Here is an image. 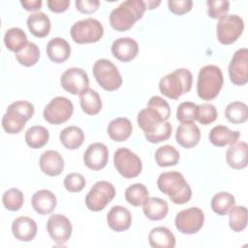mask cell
<instances>
[{
	"instance_id": "21",
	"label": "cell",
	"mask_w": 248,
	"mask_h": 248,
	"mask_svg": "<svg viewBox=\"0 0 248 248\" xmlns=\"http://www.w3.org/2000/svg\"><path fill=\"white\" fill-rule=\"evenodd\" d=\"M41 170L48 176H57L64 170L63 157L55 150H46L42 153L39 161Z\"/></svg>"
},
{
	"instance_id": "19",
	"label": "cell",
	"mask_w": 248,
	"mask_h": 248,
	"mask_svg": "<svg viewBox=\"0 0 248 248\" xmlns=\"http://www.w3.org/2000/svg\"><path fill=\"white\" fill-rule=\"evenodd\" d=\"M38 232L37 223L28 216H19L12 223L13 235L20 241H31Z\"/></svg>"
},
{
	"instance_id": "17",
	"label": "cell",
	"mask_w": 248,
	"mask_h": 248,
	"mask_svg": "<svg viewBox=\"0 0 248 248\" xmlns=\"http://www.w3.org/2000/svg\"><path fill=\"white\" fill-rule=\"evenodd\" d=\"M108 161V149L102 142L91 143L83 154L84 165L92 170L104 169Z\"/></svg>"
},
{
	"instance_id": "41",
	"label": "cell",
	"mask_w": 248,
	"mask_h": 248,
	"mask_svg": "<svg viewBox=\"0 0 248 248\" xmlns=\"http://www.w3.org/2000/svg\"><path fill=\"white\" fill-rule=\"evenodd\" d=\"M24 202L22 192L17 188H11L7 190L2 197V202L10 211H17L20 209Z\"/></svg>"
},
{
	"instance_id": "39",
	"label": "cell",
	"mask_w": 248,
	"mask_h": 248,
	"mask_svg": "<svg viewBox=\"0 0 248 248\" xmlns=\"http://www.w3.org/2000/svg\"><path fill=\"white\" fill-rule=\"evenodd\" d=\"M229 225L233 232H241L247 226V209L242 205H233L229 210Z\"/></svg>"
},
{
	"instance_id": "28",
	"label": "cell",
	"mask_w": 248,
	"mask_h": 248,
	"mask_svg": "<svg viewBox=\"0 0 248 248\" xmlns=\"http://www.w3.org/2000/svg\"><path fill=\"white\" fill-rule=\"evenodd\" d=\"M108 137L114 141H124L129 139L133 132V125L126 117L112 119L107 128Z\"/></svg>"
},
{
	"instance_id": "36",
	"label": "cell",
	"mask_w": 248,
	"mask_h": 248,
	"mask_svg": "<svg viewBox=\"0 0 248 248\" xmlns=\"http://www.w3.org/2000/svg\"><path fill=\"white\" fill-rule=\"evenodd\" d=\"M226 118L232 124H241L247 121L248 108L247 105L242 102H232L225 109Z\"/></svg>"
},
{
	"instance_id": "18",
	"label": "cell",
	"mask_w": 248,
	"mask_h": 248,
	"mask_svg": "<svg viewBox=\"0 0 248 248\" xmlns=\"http://www.w3.org/2000/svg\"><path fill=\"white\" fill-rule=\"evenodd\" d=\"M112 55L122 62H129L139 53V45L130 37H122L113 41L111 45Z\"/></svg>"
},
{
	"instance_id": "13",
	"label": "cell",
	"mask_w": 248,
	"mask_h": 248,
	"mask_svg": "<svg viewBox=\"0 0 248 248\" xmlns=\"http://www.w3.org/2000/svg\"><path fill=\"white\" fill-rule=\"evenodd\" d=\"M204 214L199 207H189L179 211L174 220L176 229L184 234L197 233L203 226Z\"/></svg>"
},
{
	"instance_id": "11",
	"label": "cell",
	"mask_w": 248,
	"mask_h": 248,
	"mask_svg": "<svg viewBox=\"0 0 248 248\" xmlns=\"http://www.w3.org/2000/svg\"><path fill=\"white\" fill-rule=\"evenodd\" d=\"M74 111L73 103L66 97L58 96L45 107L43 116L45 120L53 125H59L68 121Z\"/></svg>"
},
{
	"instance_id": "5",
	"label": "cell",
	"mask_w": 248,
	"mask_h": 248,
	"mask_svg": "<svg viewBox=\"0 0 248 248\" xmlns=\"http://www.w3.org/2000/svg\"><path fill=\"white\" fill-rule=\"evenodd\" d=\"M223 83L224 78L221 69L216 65H205L198 75V96L203 101H211L218 96Z\"/></svg>"
},
{
	"instance_id": "2",
	"label": "cell",
	"mask_w": 248,
	"mask_h": 248,
	"mask_svg": "<svg viewBox=\"0 0 248 248\" xmlns=\"http://www.w3.org/2000/svg\"><path fill=\"white\" fill-rule=\"evenodd\" d=\"M159 190L167 195L175 204H184L192 197V189L182 173L178 171H166L157 179Z\"/></svg>"
},
{
	"instance_id": "22",
	"label": "cell",
	"mask_w": 248,
	"mask_h": 248,
	"mask_svg": "<svg viewBox=\"0 0 248 248\" xmlns=\"http://www.w3.org/2000/svg\"><path fill=\"white\" fill-rule=\"evenodd\" d=\"M31 203L33 206V209L41 214V215H46L51 213L57 204L56 196L49 190L42 189L37 191L31 199Z\"/></svg>"
},
{
	"instance_id": "45",
	"label": "cell",
	"mask_w": 248,
	"mask_h": 248,
	"mask_svg": "<svg viewBox=\"0 0 248 248\" xmlns=\"http://www.w3.org/2000/svg\"><path fill=\"white\" fill-rule=\"evenodd\" d=\"M85 184L84 176L78 172H71L64 179V187L71 193L80 192L85 187Z\"/></svg>"
},
{
	"instance_id": "12",
	"label": "cell",
	"mask_w": 248,
	"mask_h": 248,
	"mask_svg": "<svg viewBox=\"0 0 248 248\" xmlns=\"http://www.w3.org/2000/svg\"><path fill=\"white\" fill-rule=\"evenodd\" d=\"M244 29L243 19L237 15H226L217 23V39L223 45L234 43Z\"/></svg>"
},
{
	"instance_id": "15",
	"label": "cell",
	"mask_w": 248,
	"mask_h": 248,
	"mask_svg": "<svg viewBox=\"0 0 248 248\" xmlns=\"http://www.w3.org/2000/svg\"><path fill=\"white\" fill-rule=\"evenodd\" d=\"M229 77L234 85H244L248 81V49L246 47L237 49L230 64Z\"/></svg>"
},
{
	"instance_id": "38",
	"label": "cell",
	"mask_w": 248,
	"mask_h": 248,
	"mask_svg": "<svg viewBox=\"0 0 248 248\" xmlns=\"http://www.w3.org/2000/svg\"><path fill=\"white\" fill-rule=\"evenodd\" d=\"M235 203L234 197L228 192H219L211 199V209L218 215H226L230 208Z\"/></svg>"
},
{
	"instance_id": "30",
	"label": "cell",
	"mask_w": 248,
	"mask_h": 248,
	"mask_svg": "<svg viewBox=\"0 0 248 248\" xmlns=\"http://www.w3.org/2000/svg\"><path fill=\"white\" fill-rule=\"evenodd\" d=\"M148 242L154 248H173L175 236L166 227L153 228L148 234Z\"/></svg>"
},
{
	"instance_id": "35",
	"label": "cell",
	"mask_w": 248,
	"mask_h": 248,
	"mask_svg": "<svg viewBox=\"0 0 248 248\" xmlns=\"http://www.w3.org/2000/svg\"><path fill=\"white\" fill-rule=\"evenodd\" d=\"M27 42L25 32L18 27H12L8 29L4 35L5 46L9 50L14 52H17Z\"/></svg>"
},
{
	"instance_id": "40",
	"label": "cell",
	"mask_w": 248,
	"mask_h": 248,
	"mask_svg": "<svg viewBox=\"0 0 248 248\" xmlns=\"http://www.w3.org/2000/svg\"><path fill=\"white\" fill-rule=\"evenodd\" d=\"M148 198V190L141 183L130 185L125 190V199L133 206H140Z\"/></svg>"
},
{
	"instance_id": "10",
	"label": "cell",
	"mask_w": 248,
	"mask_h": 248,
	"mask_svg": "<svg viewBox=\"0 0 248 248\" xmlns=\"http://www.w3.org/2000/svg\"><path fill=\"white\" fill-rule=\"evenodd\" d=\"M113 164L116 170L124 178L137 177L142 170L140 158L130 149L118 148L113 155Z\"/></svg>"
},
{
	"instance_id": "24",
	"label": "cell",
	"mask_w": 248,
	"mask_h": 248,
	"mask_svg": "<svg viewBox=\"0 0 248 248\" xmlns=\"http://www.w3.org/2000/svg\"><path fill=\"white\" fill-rule=\"evenodd\" d=\"M248 145L245 141H236L230 145L226 152L228 165L234 170H242L247 166Z\"/></svg>"
},
{
	"instance_id": "26",
	"label": "cell",
	"mask_w": 248,
	"mask_h": 248,
	"mask_svg": "<svg viewBox=\"0 0 248 248\" xmlns=\"http://www.w3.org/2000/svg\"><path fill=\"white\" fill-rule=\"evenodd\" d=\"M240 133L238 131H232L227 126H214L209 132V141L217 147H223L228 144L236 142L239 139Z\"/></svg>"
},
{
	"instance_id": "51",
	"label": "cell",
	"mask_w": 248,
	"mask_h": 248,
	"mask_svg": "<svg viewBox=\"0 0 248 248\" xmlns=\"http://www.w3.org/2000/svg\"><path fill=\"white\" fill-rule=\"evenodd\" d=\"M161 3V1H153V0H149V1H144L146 10H152L155 9L157 6H159Z\"/></svg>"
},
{
	"instance_id": "46",
	"label": "cell",
	"mask_w": 248,
	"mask_h": 248,
	"mask_svg": "<svg viewBox=\"0 0 248 248\" xmlns=\"http://www.w3.org/2000/svg\"><path fill=\"white\" fill-rule=\"evenodd\" d=\"M147 107L156 109L165 121H167L170 115V108L169 103L160 96H152L147 103Z\"/></svg>"
},
{
	"instance_id": "43",
	"label": "cell",
	"mask_w": 248,
	"mask_h": 248,
	"mask_svg": "<svg viewBox=\"0 0 248 248\" xmlns=\"http://www.w3.org/2000/svg\"><path fill=\"white\" fill-rule=\"evenodd\" d=\"M218 112L216 108L212 104L204 103L197 106L196 120L202 125H208L216 120Z\"/></svg>"
},
{
	"instance_id": "44",
	"label": "cell",
	"mask_w": 248,
	"mask_h": 248,
	"mask_svg": "<svg viewBox=\"0 0 248 248\" xmlns=\"http://www.w3.org/2000/svg\"><path fill=\"white\" fill-rule=\"evenodd\" d=\"M206 5L207 15L211 18H221L230 10V2L228 0H208Z\"/></svg>"
},
{
	"instance_id": "3",
	"label": "cell",
	"mask_w": 248,
	"mask_h": 248,
	"mask_svg": "<svg viewBox=\"0 0 248 248\" xmlns=\"http://www.w3.org/2000/svg\"><path fill=\"white\" fill-rule=\"evenodd\" d=\"M145 10L146 7L142 0L124 1L110 12L109 23L116 31H127L142 17Z\"/></svg>"
},
{
	"instance_id": "49",
	"label": "cell",
	"mask_w": 248,
	"mask_h": 248,
	"mask_svg": "<svg viewBox=\"0 0 248 248\" xmlns=\"http://www.w3.org/2000/svg\"><path fill=\"white\" fill-rule=\"evenodd\" d=\"M46 5L51 12L62 13L66 11L70 5L69 0H47Z\"/></svg>"
},
{
	"instance_id": "6",
	"label": "cell",
	"mask_w": 248,
	"mask_h": 248,
	"mask_svg": "<svg viewBox=\"0 0 248 248\" xmlns=\"http://www.w3.org/2000/svg\"><path fill=\"white\" fill-rule=\"evenodd\" d=\"M35 108L27 101H16L12 103L2 117V127L8 134L20 133L26 122L32 118Z\"/></svg>"
},
{
	"instance_id": "31",
	"label": "cell",
	"mask_w": 248,
	"mask_h": 248,
	"mask_svg": "<svg viewBox=\"0 0 248 248\" xmlns=\"http://www.w3.org/2000/svg\"><path fill=\"white\" fill-rule=\"evenodd\" d=\"M62 145L70 150L77 149L84 141V133L78 126H68L64 128L59 135Z\"/></svg>"
},
{
	"instance_id": "20",
	"label": "cell",
	"mask_w": 248,
	"mask_h": 248,
	"mask_svg": "<svg viewBox=\"0 0 248 248\" xmlns=\"http://www.w3.org/2000/svg\"><path fill=\"white\" fill-rule=\"evenodd\" d=\"M107 223L112 231H127L132 224L131 212L122 205L112 206L107 214Z\"/></svg>"
},
{
	"instance_id": "29",
	"label": "cell",
	"mask_w": 248,
	"mask_h": 248,
	"mask_svg": "<svg viewBox=\"0 0 248 248\" xmlns=\"http://www.w3.org/2000/svg\"><path fill=\"white\" fill-rule=\"evenodd\" d=\"M26 23L31 34L37 38L47 36L51 28L49 17L43 12H35L28 16Z\"/></svg>"
},
{
	"instance_id": "23",
	"label": "cell",
	"mask_w": 248,
	"mask_h": 248,
	"mask_svg": "<svg viewBox=\"0 0 248 248\" xmlns=\"http://www.w3.org/2000/svg\"><path fill=\"white\" fill-rule=\"evenodd\" d=\"M201 139L200 128L195 123L180 124L175 133V140L179 145L184 148L196 146Z\"/></svg>"
},
{
	"instance_id": "1",
	"label": "cell",
	"mask_w": 248,
	"mask_h": 248,
	"mask_svg": "<svg viewBox=\"0 0 248 248\" xmlns=\"http://www.w3.org/2000/svg\"><path fill=\"white\" fill-rule=\"evenodd\" d=\"M138 124L143 131L147 141L159 143L170 138L172 127L170 122L165 121L161 114L153 108L146 107L138 114Z\"/></svg>"
},
{
	"instance_id": "7",
	"label": "cell",
	"mask_w": 248,
	"mask_h": 248,
	"mask_svg": "<svg viewBox=\"0 0 248 248\" xmlns=\"http://www.w3.org/2000/svg\"><path fill=\"white\" fill-rule=\"evenodd\" d=\"M92 71L98 84L107 91H114L122 84V77L118 69L108 59L97 60Z\"/></svg>"
},
{
	"instance_id": "50",
	"label": "cell",
	"mask_w": 248,
	"mask_h": 248,
	"mask_svg": "<svg viewBox=\"0 0 248 248\" xmlns=\"http://www.w3.org/2000/svg\"><path fill=\"white\" fill-rule=\"evenodd\" d=\"M21 6L26 11H38L42 7V0H21Z\"/></svg>"
},
{
	"instance_id": "37",
	"label": "cell",
	"mask_w": 248,
	"mask_h": 248,
	"mask_svg": "<svg viewBox=\"0 0 248 248\" xmlns=\"http://www.w3.org/2000/svg\"><path fill=\"white\" fill-rule=\"evenodd\" d=\"M155 160L159 167L175 166L179 161V152L172 145L166 144L156 150Z\"/></svg>"
},
{
	"instance_id": "9",
	"label": "cell",
	"mask_w": 248,
	"mask_h": 248,
	"mask_svg": "<svg viewBox=\"0 0 248 248\" xmlns=\"http://www.w3.org/2000/svg\"><path fill=\"white\" fill-rule=\"evenodd\" d=\"M115 193L112 183L106 180L97 181L87 193L85 204L91 211H101L114 199Z\"/></svg>"
},
{
	"instance_id": "47",
	"label": "cell",
	"mask_w": 248,
	"mask_h": 248,
	"mask_svg": "<svg viewBox=\"0 0 248 248\" xmlns=\"http://www.w3.org/2000/svg\"><path fill=\"white\" fill-rule=\"evenodd\" d=\"M193 2L191 0H178V1H168L169 10L175 15H184L191 11Z\"/></svg>"
},
{
	"instance_id": "42",
	"label": "cell",
	"mask_w": 248,
	"mask_h": 248,
	"mask_svg": "<svg viewBox=\"0 0 248 248\" xmlns=\"http://www.w3.org/2000/svg\"><path fill=\"white\" fill-rule=\"evenodd\" d=\"M197 105L192 102H182L176 109V118L181 124L195 123Z\"/></svg>"
},
{
	"instance_id": "16",
	"label": "cell",
	"mask_w": 248,
	"mask_h": 248,
	"mask_svg": "<svg viewBox=\"0 0 248 248\" xmlns=\"http://www.w3.org/2000/svg\"><path fill=\"white\" fill-rule=\"evenodd\" d=\"M46 230L50 238L57 244L66 243L72 235V224L70 220L62 214H52L46 223Z\"/></svg>"
},
{
	"instance_id": "34",
	"label": "cell",
	"mask_w": 248,
	"mask_h": 248,
	"mask_svg": "<svg viewBox=\"0 0 248 248\" xmlns=\"http://www.w3.org/2000/svg\"><path fill=\"white\" fill-rule=\"evenodd\" d=\"M17 62L25 67L35 65L40 58V49L36 44L27 42L17 52H16Z\"/></svg>"
},
{
	"instance_id": "32",
	"label": "cell",
	"mask_w": 248,
	"mask_h": 248,
	"mask_svg": "<svg viewBox=\"0 0 248 248\" xmlns=\"http://www.w3.org/2000/svg\"><path fill=\"white\" fill-rule=\"evenodd\" d=\"M79 104L82 110L88 115H95L102 108V100L99 93L91 88L79 95Z\"/></svg>"
},
{
	"instance_id": "27",
	"label": "cell",
	"mask_w": 248,
	"mask_h": 248,
	"mask_svg": "<svg viewBox=\"0 0 248 248\" xmlns=\"http://www.w3.org/2000/svg\"><path fill=\"white\" fill-rule=\"evenodd\" d=\"M46 54L52 62L63 63L71 55V46L65 39L56 37L47 43Z\"/></svg>"
},
{
	"instance_id": "4",
	"label": "cell",
	"mask_w": 248,
	"mask_h": 248,
	"mask_svg": "<svg viewBox=\"0 0 248 248\" xmlns=\"http://www.w3.org/2000/svg\"><path fill=\"white\" fill-rule=\"evenodd\" d=\"M192 83V73L188 69L180 68L164 76L160 79L159 90L166 97L177 100L180 96L191 90Z\"/></svg>"
},
{
	"instance_id": "33",
	"label": "cell",
	"mask_w": 248,
	"mask_h": 248,
	"mask_svg": "<svg viewBox=\"0 0 248 248\" xmlns=\"http://www.w3.org/2000/svg\"><path fill=\"white\" fill-rule=\"evenodd\" d=\"M25 142L26 144L33 149H38L45 146L49 139V133L46 128L36 125L32 126L25 132Z\"/></svg>"
},
{
	"instance_id": "48",
	"label": "cell",
	"mask_w": 248,
	"mask_h": 248,
	"mask_svg": "<svg viewBox=\"0 0 248 248\" xmlns=\"http://www.w3.org/2000/svg\"><path fill=\"white\" fill-rule=\"evenodd\" d=\"M100 2L98 0H77L76 8L82 14H92L98 10Z\"/></svg>"
},
{
	"instance_id": "8",
	"label": "cell",
	"mask_w": 248,
	"mask_h": 248,
	"mask_svg": "<svg viewBox=\"0 0 248 248\" xmlns=\"http://www.w3.org/2000/svg\"><path fill=\"white\" fill-rule=\"evenodd\" d=\"M73 41L77 44H90L100 41L104 35L102 23L92 17L75 22L70 30Z\"/></svg>"
},
{
	"instance_id": "14",
	"label": "cell",
	"mask_w": 248,
	"mask_h": 248,
	"mask_svg": "<svg viewBox=\"0 0 248 248\" xmlns=\"http://www.w3.org/2000/svg\"><path fill=\"white\" fill-rule=\"evenodd\" d=\"M60 84L67 92L73 95H80L89 88L88 75L81 68H69L61 75Z\"/></svg>"
},
{
	"instance_id": "25",
	"label": "cell",
	"mask_w": 248,
	"mask_h": 248,
	"mask_svg": "<svg viewBox=\"0 0 248 248\" xmlns=\"http://www.w3.org/2000/svg\"><path fill=\"white\" fill-rule=\"evenodd\" d=\"M142 211L145 217L151 221L164 219L169 212L168 202L157 197H148L142 203Z\"/></svg>"
}]
</instances>
